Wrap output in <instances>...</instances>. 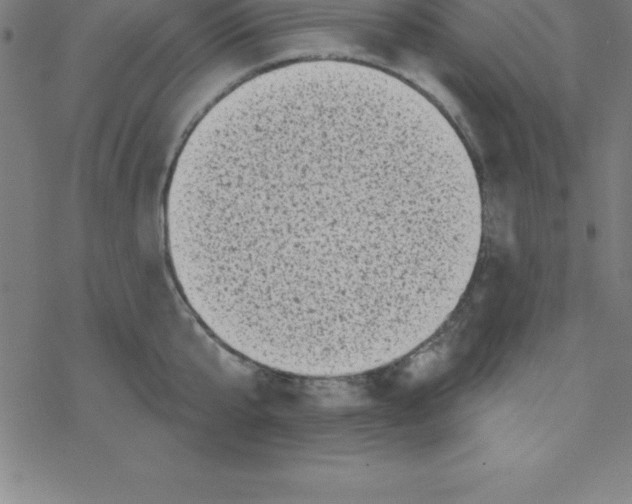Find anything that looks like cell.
<instances>
[{"label": "cell", "instance_id": "cell-1", "mask_svg": "<svg viewBox=\"0 0 632 504\" xmlns=\"http://www.w3.org/2000/svg\"><path fill=\"white\" fill-rule=\"evenodd\" d=\"M282 126L221 183L213 259L232 305L305 332L356 328L423 298L444 248L428 163L375 116Z\"/></svg>", "mask_w": 632, "mask_h": 504}]
</instances>
